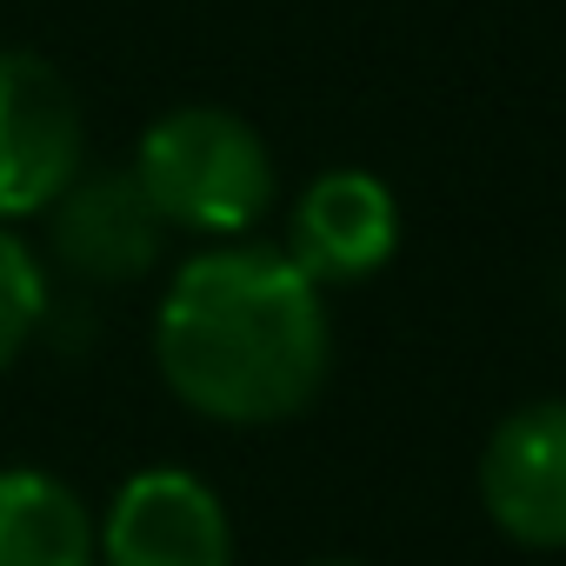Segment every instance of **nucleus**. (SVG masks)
Wrapping results in <instances>:
<instances>
[{"label":"nucleus","mask_w":566,"mask_h":566,"mask_svg":"<svg viewBox=\"0 0 566 566\" xmlns=\"http://www.w3.org/2000/svg\"><path fill=\"white\" fill-rule=\"evenodd\" d=\"M87 500L48 467H0V566H94Z\"/></svg>","instance_id":"nucleus-8"},{"label":"nucleus","mask_w":566,"mask_h":566,"mask_svg":"<svg viewBox=\"0 0 566 566\" xmlns=\"http://www.w3.org/2000/svg\"><path fill=\"white\" fill-rule=\"evenodd\" d=\"M41 321H48V273L14 227H0V374L28 354Z\"/></svg>","instance_id":"nucleus-9"},{"label":"nucleus","mask_w":566,"mask_h":566,"mask_svg":"<svg viewBox=\"0 0 566 566\" xmlns=\"http://www.w3.org/2000/svg\"><path fill=\"white\" fill-rule=\"evenodd\" d=\"M327 566H347V559H327Z\"/></svg>","instance_id":"nucleus-10"},{"label":"nucleus","mask_w":566,"mask_h":566,"mask_svg":"<svg viewBox=\"0 0 566 566\" xmlns=\"http://www.w3.org/2000/svg\"><path fill=\"white\" fill-rule=\"evenodd\" d=\"M486 520L533 553H566V400L506 413L480 453Z\"/></svg>","instance_id":"nucleus-5"},{"label":"nucleus","mask_w":566,"mask_h":566,"mask_svg":"<svg viewBox=\"0 0 566 566\" xmlns=\"http://www.w3.org/2000/svg\"><path fill=\"white\" fill-rule=\"evenodd\" d=\"M160 240H167V227H160V213L147 207V193L127 167H94L48 207L54 260L74 280H94V287L140 280L160 260Z\"/></svg>","instance_id":"nucleus-7"},{"label":"nucleus","mask_w":566,"mask_h":566,"mask_svg":"<svg viewBox=\"0 0 566 566\" xmlns=\"http://www.w3.org/2000/svg\"><path fill=\"white\" fill-rule=\"evenodd\" d=\"M101 533V566H233L220 493L187 467H140L120 480Z\"/></svg>","instance_id":"nucleus-4"},{"label":"nucleus","mask_w":566,"mask_h":566,"mask_svg":"<svg viewBox=\"0 0 566 566\" xmlns=\"http://www.w3.org/2000/svg\"><path fill=\"white\" fill-rule=\"evenodd\" d=\"M81 174L87 114L74 81L34 48H0V227L48 213Z\"/></svg>","instance_id":"nucleus-3"},{"label":"nucleus","mask_w":566,"mask_h":566,"mask_svg":"<svg viewBox=\"0 0 566 566\" xmlns=\"http://www.w3.org/2000/svg\"><path fill=\"white\" fill-rule=\"evenodd\" d=\"M400 247V207L387 193V180L360 174V167H334L321 180H307V193L294 200L287 220V253L314 287H347L367 280L394 260Z\"/></svg>","instance_id":"nucleus-6"},{"label":"nucleus","mask_w":566,"mask_h":566,"mask_svg":"<svg viewBox=\"0 0 566 566\" xmlns=\"http://www.w3.org/2000/svg\"><path fill=\"white\" fill-rule=\"evenodd\" d=\"M154 360L174 400L220 427L294 420L327 387V301L280 247H207L167 280Z\"/></svg>","instance_id":"nucleus-1"},{"label":"nucleus","mask_w":566,"mask_h":566,"mask_svg":"<svg viewBox=\"0 0 566 566\" xmlns=\"http://www.w3.org/2000/svg\"><path fill=\"white\" fill-rule=\"evenodd\" d=\"M160 213V227L200 240H240L273 207V154L253 120L233 107H174L160 114L127 167Z\"/></svg>","instance_id":"nucleus-2"}]
</instances>
